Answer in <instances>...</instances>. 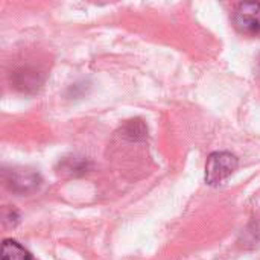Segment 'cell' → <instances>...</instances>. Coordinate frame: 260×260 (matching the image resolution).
<instances>
[{
	"label": "cell",
	"mask_w": 260,
	"mask_h": 260,
	"mask_svg": "<svg viewBox=\"0 0 260 260\" xmlns=\"http://www.w3.org/2000/svg\"><path fill=\"white\" fill-rule=\"evenodd\" d=\"M239 160L235 154L227 151L212 152L206 163V183L210 186H219L229 180L238 169Z\"/></svg>",
	"instance_id": "obj_1"
},
{
	"label": "cell",
	"mask_w": 260,
	"mask_h": 260,
	"mask_svg": "<svg viewBox=\"0 0 260 260\" xmlns=\"http://www.w3.org/2000/svg\"><path fill=\"white\" fill-rule=\"evenodd\" d=\"M233 21L236 29L245 35H257L260 32V2L239 3Z\"/></svg>",
	"instance_id": "obj_2"
},
{
	"label": "cell",
	"mask_w": 260,
	"mask_h": 260,
	"mask_svg": "<svg viewBox=\"0 0 260 260\" xmlns=\"http://www.w3.org/2000/svg\"><path fill=\"white\" fill-rule=\"evenodd\" d=\"M2 260H32L30 253L17 241L14 239H5L2 244Z\"/></svg>",
	"instance_id": "obj_3"
},
{
	"label": "cell",
	"mask_w": 260,
	"mask_h": 260,
	"mask_svg": "<svg viewBox=\"0 0 260 260\" xmlns=\"http://www.w3.org/2000/svg\"><path fill=\"white\" fill-rule=\"evenodd\" d=\"M125 133L126 134H131L129 137L134 139V140H139V139H143L148 133V129L145 128L143 122L140 119H134V120H129L126 125H125Z\"/></svg>",
	"instance_id": "obj_4"
}]
</instances>
